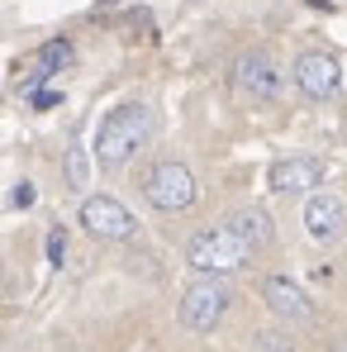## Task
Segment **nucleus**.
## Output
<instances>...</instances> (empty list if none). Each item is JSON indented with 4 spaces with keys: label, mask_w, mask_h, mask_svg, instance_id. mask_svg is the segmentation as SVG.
I'll return each instance as SVG.
<instances>
[{
    "label": "nucleus",
    "mask_w": 347,
    "mask_h": 352,
    "mask_svg": "<svg viewBox=\"0 0 347 352\" xmlns=\"http://www.w3.org/2000/svg\"><path fill=\"white\" fill-rule=\"evenodd\" d=\"M153 129H157V119H153L148 105H119V110H110V115L100 119V129H96V157H100V167H124L133 153L148 148Z\"/></svg>",
    "instance_id": "obj_1"
},
{
    "label": "nucleus",
    "mask_w": 347,
    "mask_h": 352,
    "mask_svg": "<svg viewBox=\"0 0 347 352\" xmlns=\"http://www.w3.org/2000/svg\"><path fill=\"white\" fill-rule=\"evenodd\" d=\"M247 257H252V248L233 234L229 224L224 229H205V234H195L186 243V262L195 272H205V276H229L238 267H247Z\"/></svg>",
    "instance_id": "obj_2"
},
{
    "label": "nucleus",
    "mask_w": 347,
    "mask_h": 352,
    "mask_svg": "<svg viewBox=\"0 0 347 352\" xmlns=\"http://www.w3.org/2000/svg\"><path fill=\"white\" fill-rule=\"evenodd\" d=\"M143 195H148V205H157V210H167V214H181V210L195 205L200 186H195L190 167H181V162H157L153 172L143 176Z\"/></svg>",
    "instance_id": "obj_3"
},
{
    "label": "nucleus",
    "mask_w": 347,
    "mask_h": 352,
    "mask_svg": "<svg viewBox=\"0 0 347 352\" xmlns=\"http://www.w3.org/2000/svg\"><path fill=\"white\" fill-rule=\"evenodd\" d=\"M229 286L224 281H195L190 291L181 295V324L195 333H210L224 314H229Z\"/></svg>",
    "instance_id": "obj_4"
},
{
    "label": "nucleus",
    "mask_w": 347,
    "mask_h": 352,
    "mask_svg": "<svg viewBox=\"0 0 347 352\" xmlns=\"http://www.w3.org/2000/svg\"><path fill=\"white\" fill-rule=\"evenodd\" d=\"M295 86L309 96V100H333L338 86H343V67L328 53H300L295 58Z\"/></svg>",
    "instance_id": "obj_5"
},
{
    "label": "nucleus",
    "mask_w": 347,
    "mask_h": 352,
    "mask_svg": "<svg viewBox=\"0 0 347 352\" xmlns=\"http://www.w3.org/2000/svg\"><path fill=\"white\" fill-rule=\"evenodd\" d=\"M81 224L91 229L96 238H133V229H138V219L119 205L115 195H86L81 200Z\"/></svg>",
    "instance_id": "obj_6"
},
{
    "label": "nucleus",
    "mask_w": 347,
    "mask_h": 352,
    "mask_svg": "<svg viewBox=\"0 0 347 352\" xmlns=\"http://www.w3.org/2000/svg\"><path fill=\"white\" fill-rule=\"evenodd\" d=\"M304 234L314 243H338L347 234V205L338 195H328V190L309 195L304 200Z\"/></svg>",
    "instance_id": "obj_7"
},
{
    "label": "nucleus",
    "mask_w": 347,
    "mask_h": 352,
    "mask_svg": "<svg viewBox=\"0 0 347 352\" xmlns=\"http://www.w3.org/2000/svg\"><path fill=\"white\" fill-rule=\"evenodd\" d=\"M233 81H238V91L252 96V100H276V91H281V72H276L271 53H262V48H252V53L238 58Z\"/></svg>",
    "instance_id": "obj_8"
},
{
    "label": "nucleus",
    "mask_w": 347,
    "mask_h": 352,
    "mask_svg": "<svg viewBox=\"0 0 347 352\" xmlns=\"http://www.w3.org/2000/svg\"><path fill=\"white\" fill-rule=\"evenodd\" d=\"M262 295H267V305H271L281 319H290V324H309V319H314L309 295L300 291L295 281H286V276H267V281H262Z\"/></svg>",
    "instance_id": "obj_9"
},
{
    "label": "nucleus",
    "mask_w": 347,
    "mask_h": 352,
    "mask_svg": "<svg viewBox=\"0 0 347 352\" xmlns=\"http://www.w3.org/2000/svg\"><path fill=\"white\" fill-rule=\"evenodd\" d=\"M319 176H324V167L314 157H286V162L271 167V190H281V195H290V190H314Z\"/></svg>",
    "instance_id": "obj_10"
},
{
    "label": "nucleus",
    "mask_w": 347,
    "mask_h": 352,
    "mask_svg": "<svg viewBox=\"0 0 347 352\" xmlns=\"http://www.w3.org/2000/svg\"><path fill=\"white\" fill-rule=\"evenodd\" d=\"M229 229L243 238L252 252H257L262 243H271V214H267V210H257V205H252V210H238V214L229 219Z\"/></svg>",
    "instance_id": "obj_11"
},
{
    "label": "nucleus",
    "mask_w": 347,
    "mask_h": 352,
    "mask_svg": "<svg viewBox=\"0 0 347 352\" xmlns=\"http://www.w3.org/2000/svg\"><path fill=\"white\" fill-rule=\"evenodd\" d=\"M67 62H71V43H67V38L43 43V53H38V67H43V72H38V76H53L58 67H67Z\"/></svg>",
    "instance_id": "obj_12"
},
{
    "label": "nucleus",
    "mask_w": 347,
    "mask_h": 352,
    "mask_svg": "<svg viewBox=\"0 0 347 352\" xmlns=\"http://www.w3.org/2000/svg\"><path fill=\"white\" fill-rule=\"evenodd\" d=\"M67 181H71V190H81V186L91 181V162H86V153H81V148H71V153H67Z\"/></svg>",
    "instance_id": "obj_13"
},
{
    "label": "nucleus",
    "mask_w": 347,
    "mask_h": 352,
    "mask_svg": "<svg viewBox=\"0 0 347 352\" xmlns=\"http://www.w3.org/2000/svg\"><path fill=\"white\" fill-rule=\"evenodd\" d=\"M252 352H295V348H290V338H286V333H271V329H267V333H257Z\"/></svg>",
    "instance_id": "obj_14"
},
{
    "label": "nucleus",
    "mask_w": 347,
    "mask_h": 352,
    "mask_svg": "<svg viewBox=\"0 0 347 352\" xmlns=\"http://www.w3.org/2000/svg\"><path fill=\"white\" fill-rule=\"evenodd\" d=\"M62 257H67V234L53 229V234H48V262H62Z\"/></svg>",
    "instance_id": "obj_15"
},
{
    "label": "nucleus",
    "mask_w": 347,
    "mask_h": 352,
    "mask_svg": "<svg viewBox=\"0 0 347 352\" xmlns=\"http://www.w3.org/2000/svg\"><path fill=\"white\" fill-rule=\"evenodd\" d=\"M34 105H38V110H53V105H58V96H53V91H38V96H34Z\"/></svg>",
    "instance_id": "obj_16"
},
{
    "label": "nucleus",
    "mask_w": 347,
    "mask_h": 352,
    "mask_svg": "<svg viewBox=\"0 0 347 352\" xmlns=\"http://www.w3.org/2000/svg\"><path fill=\"white\" fill-rule=\"evenodd\" d=\"M14 205H34V186H29V181L14 190Z\"/></svg>",
    "instance_id": "obj_17"
},
{
    "label": "nucleus",
    "mask_w": 347,
    "mask_h": 352,
    "mask_svg": "<svg viewBox=\"0 0 347 352\" xmlns=\"http://www.w3.org/2000/svg\"><path fill=\"white\" fill-rule=\"evenodd\" d=\"M314 5H324V0H314Z\"/></svg>",
    "instance_id": "obj_18"
}]
</instances>
